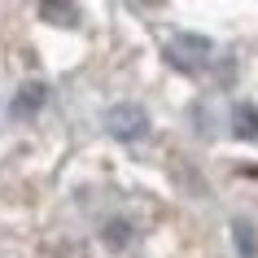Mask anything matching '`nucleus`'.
Wrapping results in <instances>:
<instances>
[{"label": "nucleus", "instance_id": "f257e3e1", "mask_svg": "<svg viewBox=\"0 0 258 258\" xmlns=\"http://www.w3.org/2000/svg\"><path fill=\"white\" fill-rule=\"evenodd\" d=\"M105 127H109V136H118V140H140L149 132V118H145V109H136V105H114L105 114Z\"/></svg>", "mask_w": 258, "mask_h": 258}, {"label": "nucleus", "instance_id": "f03ea898", "mask_svg": "<svg viewBox=\"0 0 258 258\" xmlns=\"http://www.w3.org/2000/svg\"><path fill=\"white\" fill-rule=\"evenodd\" d=\"M171 61L175 66H184V70H202L206 61H210V40H202V35H179L171 48Z\"/></svg>", "mask_w": 258, "mask_h": 258}, {"label": "nucleus", "instance_id": "7ed1b4c3", "mask_svg": "<svg viewBox=\"0 0 258 258\" xmlns=\"http://www.w3.org/2000/svg\"><path fill=\"white\" fill-rule=\"evenodd\" d=\"M40 105H44V83H31V88H22V96H18L14 114H18V118H27V114H35Z\"/></svg>", "mask_w": 258, "mask_h": 258}, {"label": "nucleus", "instance_id": "20e7f679", "mask_svg": "<svg viewBox=\"0 0 258 258\" xmlns=\"http://www.w3.org/2000/svg\"><path fill=\"white\" fill-rule=\"evenodd\" d=\"M232 232H236V249H241V258H254V254H258L254 228H249V223H232Z\"/></svg>", "mask_w": 258, "mask_h": 258}, {"label": "nucleus", "instance_id": "39448f33", "mask_svg": "<svg viewBox=\"0 0 258 258\" xmlns=\"http://www.w3.org/2000/svg\"><path fill=\"white\" fill-rule=\"evenodd\" d=\"M40 14L44 18H66V27H70V22L79 18V9H75V5H40Z\"/></svg>", "mask_w": 258, "mask_h": 258}, {"label": "nucleus", "instance_id": "423d86ee", "mask_svg": "<svg viewBox=\"0 0 258 258\" xmlns=\"http://www.w3.org/2000/svg\"><path fill=\"white\" fill-rule=\"evenodd\" d=\"M236 122H241V127H236V132H241V136H254V132H258V114H254V109H236Z\"/></svg>", "mask_w": 258, "mask_h": 258}, {"label": "nucleus", "instance_id": "0eeeda50", "mask_svg": "<svg viewBox=\"0 0 258 258\" xmlns=\"http://www.w3.org/2000/svg\"><path fill=\"white\" fill-rule=\"evenodd\" d=\"M105 245H114V249L127 245V223H109V228H105Z\"/></svg>", "mask_w": 258, "mask_h": 258}]
</instances>
